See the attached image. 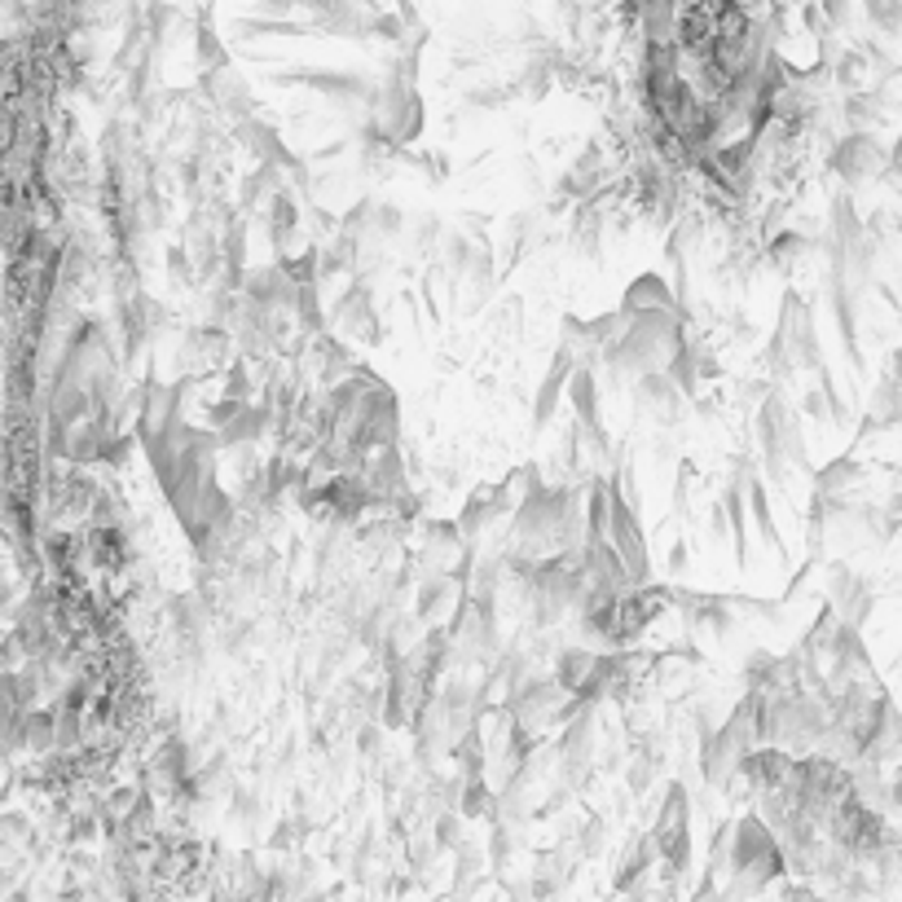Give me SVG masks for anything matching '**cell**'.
Here are the masks:
<instances>
[{
  "mask_svg": "<svg viewBox=\"0 0 902 902\" xmlns=\"http://www.w3.org/2000/svg\"><path fill=\"white\" fill-rule=\"evenodd\" d=\"M453 80L475 106L533 101L550 85L555 45L533 0H458L441 27Z\"/></svg>",
  "mask_w": 902,
  "mask_h": 902,
  "instance_id": "1",
  "label": "cell"
}]
</instances>
